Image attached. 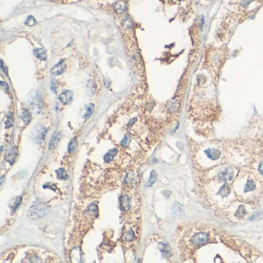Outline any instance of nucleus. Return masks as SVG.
Listing matches in <instances>:
<instances>
[{
  "label": "nucleus",
  "mask_w": 263,
  "mask_h": 263,
  "mask_svg": "<svg viewBox=\"0 0 263 263\" xmlns=\"http://www.w3.org/2000/svg\"><path fill=\"white\" fill-rule=\"evenodd\" d=\"M114 9L118 14H123L127 9V2L125 0H118L114 4Z\"/></svg>",
  "instance_id": "0eeeda50"
},
{
  "label": "nucleus",
  "mask_w": 263,
  "mask_h": 263,
  "mask_svg": "<svg viewBox=\"0 0 263 263\" xmlns=\"http://www.w3.org/2000/svg\"><path fill=\"white\" fill-rule=\"evenodd\" d=\"M156 179H157V174H156V172L154 171H152L151 173V176H150L149 180H148V184H147V186H151L156 181Z\"/></svg>",
  "instance_id": "a878e982"
},
{
  "label": "nucleus",
  "mask_w": 263,
  "mask_h": 263,
  "mask_svg": "<svg viewBox=\"0 0 263 263\" xmlns=\"http://www.w3.org/2000/svg\"><path fill=\"white\" fill-rule=\"evenodd\" d=\"M125 182L127 184V185H133V184L135 182L134 176H133V175H128L127 177H126Z\"/></svg>",
  "instance_id": "2f4dec72"
},
{
  "label": "nucleus",
  "mask_w": 263,
  "mask_h": 263,
  "mask_svg": "<svg viewBox=\"0 0 263 263\" xmlns=\"http://www.w3.org/2000/svg\"><path fill=\"white\" fill-rule=\"evenodd\" d=\"M117 154V149H113V150H111V151H110L108 153H107V154H105L104 157H103V159H104V160H105V162H107V163L111 162V160H113V159H114V157H115V155Z\"/></svg>",
  "instance_id": "f3484780"
},
{
  "label": "nucleus",
  "mask_w": 263,
  "mask_h": 263,
  "mask_svg": "<svg viewBox=\"0 0 263 263\" xmlns=\"http://www.w3.org/2000/svg\"><path fill=\"white\" fill-rule=\"evenodd\" d=\"M38 259H39L38 257L33 256V257H32V258H31L30 261H32V262H40L41 261H40V260H38Z\"/></svg>",
  "instance_id": "4c0bfd02"
},
{
  "label": "nucleus",
  "mask_w": 263,
  "mask_h": 263,
  "mask_svg": "<svg viewBox=\"0 0 263 263\" xmlns=\"http://www.w3.org/2000/svg\"><path fill=\"white\" fill-rule=\"evenodd\" d=\"M22 201V197L21 196H19V197H17L16 199H15L14 202L13 203V205H11V209L12 211H15L16 209H17L18 207L19 206V205H20V203H21Z\"/></svg>",
  "instance_id": "bb28decb"
},
{
  "label": "nucleus",
  "mask_w": 263,
  "mask_h": 263,
  "mask_svg": "<svg viewBox=\"0 0 263 263\" xmlns=\"http://www.w3.org/2000/svg\"><path fill=\"white\" fill-rule=\"evenodd\" d=\"M61 133H59V131H55L53 133V136H52L51 140L50 141V144H49V148L51 150L55 149L56 148V146L59 144V141L61 139Z\"/></svg>",
  "instance_id": "1a4fd4ad"
},
{
  "label": "nucleus",
  "mask_w": 263,
  "mask_h": 263,
  "mask_svg": "<svg viewBox=\"0 0 263 263\" xmlns=\"http://www.w3.org/2000/svg\"><path fill=\"white\" fill-rule=\"evenodd\" d=\"M252 1H253V0H243V2H242V5L243 7H246L249 4H250V2H252Z\"/></svg>",
  "instance_id": "e433bc0d"
},
{
  "label": "nucleus",
  "mask_w": 263,
  "mask_h": 263,
  "mask_svg": "<svg viewBox=\"0 0 263 263\" xmlns=\"http://www.w3.org/2000/svg\"><path fill=\"white\" fill-rule=\"evenodd\" d=\"M56 88H57V81L54 80V79H53L51 80V82H50V89H51V90L53 93H56Z\"/></svg>",
  "instance_id": "473e14b6"
},
{
  "label": "nucleus",
  "mask_w": 263,
  "mask_h": 263,
  "mask_svg": "<svg viewBox=\"0 0 263 263\" xmlns=\"http://www.w3.org/2000/svg\"><path fill=\"white\" fill-rule=\"evenodd\" d=\"M29 104L32 112L35 114H39L43 109V101L39 93L37 90H32L29 94Z\"/></svg>",
  "instance_id": "f03ea898"
},
{
  "label": "nucleus",
  "mask_w": 263,
  "mask_h": 263,
  "mask_svg": "<svg viewBox=\"0 0 263 263\" xmlns=\"http://www.w3.org/2000/svg\"><path fill=\"white\" fill-rule=\"evenodd\" d=\"M120 205L123 209L125 211L130 210V198L129 196L124 195L120 199Z\"/></svg>",
  "instance_id": "9b49d317"
},
{
  "label": "nucleus",
  "mask_w": 263,
  "mask_h": 263,
  "mask_svg": "<svg viewBox=\"0 0 263 263\" xmlns=\"http://www.w3.org/2000/svg\"><path fill=\"white\" fill-rule=\"evenodd\" d=\"M122 25L125 29H131L132 26H133V23H132L131 19H130L128 16H125V17L123 19Z\"/></svg>",
  "instance_id": "5701e85b"
},
{
  "label": "nucleus",
  "mask_w": 263,
  "mask_h": 263,
  "mask_svg": "<svg viewBox=\"0 0 263 263\" xmlns=\"http://www.w3.org/2000/svg\"><path fill=\"white\" fill-rule=\"evenodd\" d=\"M86 87H87V91L89 95H93L96 91V84H95V83L93 82V80H88Z\"/></svg>",
  "instance_id": "dca6fc26"
},
{
  "label": "nucleus",
  "mask_w": 263,
  "mask_h": 263,
  "mask_svg": "<svg viewBox=\"0 0 263 263\" xmlns=\"http://www.w3.org/2000/svg\"><path fill=\"white\" fill-rule=\"evenodd\" d=\"M246 209H245L244 206L241 205V206H239V209H238L237 212H236L235 215L236 216H239V217H242V216H244V215H246Z\"/></svg>",
  "instance_id": "c756f323"
},
{
  "label": "nucleus",
  "mask_w": 263,
  "mask_h": 263,
  "mask_svg": "<svg viewBox=\"0 0 263 263\" xmlns=\"http://www.w3.org/2000/svg\"><path fill=\"white\" fill-rule=\"evenodd\" d=\"M36 23L37 22L36 21V19H34L33 16H29L26 21V24L29 26H35Z\"/></svg>",
  "instance_id": "c85d7f7f"
},
{
  "label": "nucleus",
  "mask_w": 263,
  "mask_h": 263,
  "mask_svg": "<svg viewBox=\"0 0 263 263\" xmlns=\"http://www.w3.org/2000/svg\"><path fill=\"white\" fill-rule=\"evenodd\" d=\"M21 118L23 120L25 124H28L31 121V119H32L30 112L27 109H23V111H22Z\"/></svg>",
  "instance_id": "4468645a"
},
{
  "label": "nucleus",
  "mask_w": 263,
  "mask_h": 263,
  "mask_svg": "<svg viewBox=\"0 0 263 263\" xmlns=\"http://www.w3.org/2000/svg\"><path fill=\"white\" fill-rule=\"evenodd\" d=\"M65 69H66V63H64V60H61L52 68L51 73L55 76L61 75L64 72Z\"/></svg>",
  "instance_id": "6e6552de"
},
{
  "label": "nucleus",
  "mask_w": 263,
  "mask_h": 263,
  "mask_svg": "<svg viewBox=\"0 0 263 263\" xmlns=\"http://www.w3.org/2000/svg\"><path fill=\"white\" fill-rule=\"evenodd\" d=\"M130 140H131V138H130V134H126L125 136H124V139H123L122 141H121L120 145H121V146L124 148H128V146L130 145Z\"/></svg>",
  "instance_id": "393cba45"
},
{
  "label": "nucleus",
  "mask_w": 263,
  "mask_h": 263,
  "mask_svg": "<svg viewBox=\"0 0 263 263\" xmlns=\"http://www.w3.org/2000/svg\"><path fill=\"white\" fill-rule=\"evenodd\" d=\"M77 146V141L76 138H73L70 141L69 145H68V152L72 153L73 152L74 150L76 149Z\"/></svg>",
  "instance_id": "b1692460"
},
{
  "label": "nucleus",
  "mask_w": 263,
  "mask_h": 263,
  "mask_svg": "<svg viewBox=\"0 0 263 263\" xmlns=\"http://www.w3.org/2000/svg\"><path fill=\"white\" fill-rule=\"evenodd\" d=\"M73 100V93L70 90H64L59 96V100L63 105H67L71 103Z\"/></svg>",
  "instance_id": "423d86ee"
},
{
  "label": "nucleus",
  "mask_w": 263,
  "mask_h": 263,
  "mask_svg": "<svg viewBox=\"0 0 263 263\" xmlns=\"http://www.w3.org/2000/svg\"><path fill=\"white\" fill-rule=\"evenodd\" d=\"M136 120H137L136 118L131 119V120H130V121H129V122H128V124H127V125H128V127H131V126H133V124H134V123L136 122Z\"/></svg>",
  "instance_id": "58836bf2"
},
{
  "label": "nucleus",
  "mask_w": 263,
  "mask_h": 263,
  "mask_svg": "<svg viewBox=\"0 0 263 263\" xmlns=\"http://www.w3.org/2000/svg\"><path fill=\"white\" fill-rule=\"evenodd\" d=\"M180 1H181V0H180Z\"/></svg>",
  "instance_id": "a19ab883"
},
{
  "label": "nucleus",
  "mask_w": 263,
  "mask_h": 263,
  "mask_svg": "<svg viewBox=\"0 0 263 263\" xmlns=\"http://www.w3.org/2000/svg\"><path fill=\"white\" fill-rule=\"evenodd\" d=\"M258 171L263 175V163H261L259 164V167H258Z\"/></svg>",
  "instance_id": "ea45409f"
},
{
  "label": "nucleus",
  "mask_w": 263,
  "mask_h": 263,
  "mask_svg": "<svg viewBox=\"0 0 263 263\" xmlns=\"http://www.w3.org/2000/svg\"><path fill=\"white\" fill-rule=\"evenodd\" d=\"M181 107V103L178 100H173L168 104V108L172 112H178Z\"/></svg>",
  "instance_id": "a211bd4d"
},
{
  "label": "nucleus",
  "mask_w": 263,
  "mask_h": 263,
  "mask_svg": "<svg viewBox=\"0 0 263 263\" xmlns=\"http://www.w3.org/2000/svg\"><path fill=\"white\" fill-rule=\"evenodd\" d=\"M47 130L43 126H39L36 129H34L33 130V138L36 143H42L45 139V136L47 134Z\"/></svg>",
  "instance_id": "20e7f679"
},
{
  "label": "nucleus",
  "mask_w": 263,
  "mask_h": 263,
  "mask_svg": "<svg viewBox=\"0 0 263 263\" xmlns=\"http://www.w3.org/2000/svg\"><path fill=\"white\" fill-rule=\"evenodd\" d=\"M230 192H231V187H230V185L228 184H225L219 189L218 194L221 195V197H227L230 194Z\"/></svg>",
  "instance_id": "ddd939ff"
},
{
  "label": "nucleus",
  "mask_w": 263,
  "mask_h": 263,
  "mask_svg": "<svg viewBox=\"0 0 263 263\" xmlns=\"http://www.w3.org/2000/svg\"><path fill=\"white\" fill-rule=\"evenodd\" d=\"M209 241V236L206 233H198L194 235L191 239V243L194 246H203Z\"/></svg>",
  "instance_id": "7ed1b4c3"
},
{
  "label": "nucleus",
  "mask_w": 263,
  "mask_h": 263,
  "mask_svg": "<svg viewBox=\"0 0 263 263\" xmlns=\"http://www.w3.org/2000/svg\"><path fill=\"white\" fill-rule=\"evenodd\" d=\"M218 178L220 181H231L233 178V171L229 167H226L221 171L218 175Z\"/></svg>",
  "instance_id": "39448f33"
},
{
  "label": "nucleus",
  "mask_w": 263,
  "mask_h": 263,
  "mask_svg": "<svg viewBox=\"0 0 263 263\" xmlns=\"http://www.w3.org/2000/svg\"><path fill=\"white\" fill-rule=\"evenodd\" d=\"M205 153L206 154V155L208 156V157L211 159V160H217V159L219 158L220 157V151L217 149H214V148H209V149L206 150L205 151Z\"/></svg>",
  "instance_id": "9d476101"
},
{
  "label": "nucleus",
  "mask_w": 263,
  "mask_h": 263,
  "mask_svg": "<svg viewBox=\"0 0 263 263\" xmlns=\"http://www.w3.org/2000/svg\"><path fill=\"white\" fill-rule=\"evenodd\" d=\"M56 173L57 178L60 180H67L68 178H69L67 173L65 171V169L63 168H59L58 170H56Z\"/></svg>",
  "instance_id": "412c9836"
},
{
  "label": "nucleus",
  "mask_w": 263,
  "mask_h": 263,
  "mask_svg": "<svg viewBox=\"0 0 263 263\" xmlns=\"http://www.w3.org/2000/svg\"><path fill=\"white\" fill-rule=\"evenodd\" d=\"M262 215L263 214L261 213V212H257V213L254 214L251 218H249V220H250V221H257V220H260L262 218Z\"/></svg>",
  "instance_id": "7c9ffc66"
},
{
  "label": "nucleus",
  "mask_w": 263,
  "mask_h": 263,
  "mask_svg": "<svg viewBox=\"0 0 263 263\" xmlns=\"http://www.w3.org/2000/svg\"><path fill=\"white\" fill-rule=\"evenodd\" d=\"M255 189V183L254 182L253 180L249 179L246 183V186H245L244 191L245 192H249V191H252Z\"/></svg>",
  "instance_id": "aec40b11"
},
{
  "label": "nucleus",
  "mask_w": 263,
  "mask_h": 263,
  "mask_svg": "<svg viewBox=\"0 0 263 263\" xmlns=\"http://www.w3.org/2000/svg\"><path fill=\"white\" fill-rule=\"evenodd\" d=\"M16 151H15V150H12L11 151L9 152V154L8 155V161L10 163V164H13V162H14L15 159H16Z\"/></svg>",
  "instance_id": "cd10ccee"
},
{
  "label": "nucleus",
  "mask_w": 263,
  "mask_h": 263,
  "mask_svg": "<svg viewBox=\"0 0 263 263\" xmlns=\"http://www.w3.org/2000/svg\"><path fill=\"white\" fill-rule=\"evenodd\" d=\"M13 115H12L11 114H9L8 116V119H7V121L6 122V125L7 128H9V127H11L12 124H13Z\"/></svg>",
  "instance_id": "72a5a7b5"
},
{
  "label": "nucleus",
  "mask_w": 263,
  "mask_h": 263,
  "mask_svg": "<svg viewBox=\"0 0 263 263\" xmlns=\"http://www.w3.org/2000/svg\"><path fill=\"white\" fill-rule=\"evenodd\" d=\"M184 212V207L181 205L178 204V203H175L174 205L173 208H172V213L174 215H180L183 213Z\"/></svg>",
  "instance_id": "6ab92c4d"
},
{
  "label": "nucleus",
  "mask_w": 263,
  "mask_h": 263,
  "mask_svg": "<svg viewBox=\"0 0 263 263\" xmlns=\"http://www.w3.org/2000/svg\"><path fill=\"white\" fill-rule=\"evenodd\" d=\"M133 237H134V234H133V231L130 230V232H129L128 234L127 235V236L125 237V240L127 241V242H130L131 240H133Z\"/></svg>",
  "instance_id": "f704fd0d"
},
{
  "label": "nucleus",
  "mask_w": 263,
  "mask_h": 263,
  "mask_svg": "<svg viewBox=\"0 0 263 263\" xmlns=\"http://www.w3.org/2000/svg\"><path fill=\"white\" fill-rule=\"evenodd\" d=\"M0 84H1V87H2V88L5 91H8L9 90V86L8 84H6V83L3 82V81H2V82L0 83Z\"/></svg>",
  "instance_id": "c9c22d12"
},
{
  "label": "nucleus",
  "mask_w": 263,
  "mask_h": 263,
  "mask_svg": "<svg viewBox=\"0 0 263 263\" xmlns=\"http://www.w3.org/2000/svg\"><path fill=\"white\" fill-rule=\"evenodd\" d=\"M33 53L38 59H42V60H46L47 59V53H46V51L43 49H36V50H34Z\"/></svg>",
  "instance_id": "2eb2a0df"
},
{
  "label": "nucleus",
  "mask_w": 263,
  "mask_h": 263,
  "mask_svg": "<svg viewBox=\"0 0 263 263\" xmlns=\"http://www.w3.org/2000/svg\"><path fill=\"white\" fill-rule=\"evenodd\" d=\"M93 111H94V105H93V103H90V104L87 105V108H86L85 114H84V118L87 119L91 117V115L93 113Z\"/></svg>",
  "instance_id": "4be33fe9"
},
{
  "label": "nucleus",
  "mask_w": 263,
  "mask_h": 263,
  "mask_svg": "<svg viewBox=\"0 0 263 263\" xmlns=\"http://www.w3.org/2000/svg\"><path fill=\"white\" fill-rule=\"evenodd\" d=\"M159 249L165 258H169L171 255L170 248H169L168 245L166 244V243H160L159 245Z\"/></svg>",
  "instance_id": "f8f14e48"
},
{
  "label": "nucleus",
  "mask_w": 263,
  "mask_h": 263,
  "mask_svg": "<svg viewBox=\"0 0 263 263\" xmlns=\"http://www.w3.org/2000/svg\"><path fill=\"white\" fill-rule=\"evenodd\" d=\"M48 211V208L43 202L37 201L29 208L28 215L32 219H39L45 216Z\"/></svg>",
  "instance_id": "f257e3e1"
}]
</instances>
